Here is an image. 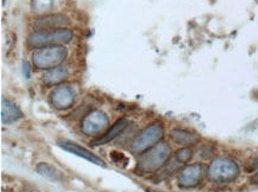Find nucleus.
<instances>
[{"label":"nucleus","mask_w":258,"mask_h":192,"mask_svg":"<svg viewBox=\"0 0 258 192\" xmlns=\"http://www.w3.org/2000/svg\"><path fill=\"white\" fill-rule=\"evenodd\" d=\"M36 170L40 175H42L46 178L52 179V181H60V179H61L60 173L48 163H40L38 165H37Z\"/></svg>","instance_id":"nucleus-15"},{"label":"nucleus","mask_w":258,"mask_h":192,"mask_svg":"<svg viewBox=\"0 0 258 192\" xmlns=\"http://www.w3.org/2000/svg\"><path fill=\"white\" fill-rule=\"evenodd\" d=\"M54 6V0H32V7L36 12H46Z\"/></svg>","instance_id":"nucleus-16"},{"label":"nucleus","mask_w":258,"mask_h":192,"mask_svg":"<svg viewBox=\"0 0 258 192\" xmlns=\"http://www.w3.org/2000/svg\"><path fill=\"white\" fill-rule=\"evenodd\" d=\"M66 56L67 50L61 46L43 48L34 53V64L38 69H54L64 61Z\"/></svg>","instance_id":"nucleus-5"},{"label":"nucleus","mask_w":258,"mask_h":192,"mask_svg":"<svg viewBox=\"0 0 258 192\" xmlns=\"http://www.w3.org/2000/svg\"><path fill=\"white\" fill-rule=\"evenodd\" d=\"M128 121L126 120V119H120V120H118L117 122H116V124L113 125L105 134H102L100 138L93 140L92 145L93 146H100V145H105V144L110 143V141L116 139L119 134H122V132H124L125 128L128 127Z\"/></svg>","instance_id":"nucleus-11"},{"label":"nucleus","mask_w":258,"mask_h":192,"mask_svg":"<svg viewBox=\"0 0 258 192\" xmlns=\"http://www.w3.org/2000/svg\"><path fill=\"white\" fill-rule=\"evenodd\" d=\"M69 25V19L64 15H44L43 18H40L38 20L34 23V27L38 30H46V29H60Z\"/></svg>","instance_id":"nucleus-10"},{"label":"nucleus","mask_w":258,"mask_h":192,"mask_svg":"<svg viewBox=\"0 0 258 192\" xmlns=\"http://www.w3.org/2000/svg\"><path fill=\"white\" fill-rule=\"evenodd\" d=\"M210 181L214 183H230L239 175L237 163L228 158H216L208 168Z\"/></svg>","instance_id":"nucleus-2"},{"label":"nucleus","mask_w":258,"mask_h":192,"mask_svg":"<svg viewBox=\"0 0 258 192\" xmlns=\"http://www.w3.org/2000/svg\"><path fill=\"white\" fill-rule=\"evenodd\" d=\"M170 157V147L166 143H160L140 154L137 170L140 173L155 172L166 165Z\"/></svg>","instance_id":"nucleus-1"},{"label":"nucleus","mask_w":258,"mask_h":192,"mask_svg":"<svg viewBox=\"0 0 258 192\" xmlns=\"http://www.w3.org/2000/svg\"><path fill=\"white\" fill-rule=\"evenodd\" d=\"M58 146L62 147L64 151H68V152L75 154V156L78 157H81V158L88 160V162L96 164V165H99V166H104L105 168L106 164L104 163V160L102 158H99V157L96 156V154L90 152V151H88L87 149H84V147L80 146V145L75 144V143H72V141H58Z\"/></svg>","instance_id":"nucleus-9"},{"label":"nucleus","mask_w":258,"mask_h":192,"mask_svg":"<svg viewBox=\"0 0 258 192\" xmlns=\"http://www.w3.org/2000/svg\"><path fill=\"white\" fill-rule=\"evenodd\" d=\"M73 33L69 30L52 29L48 31H36L29 37V45L32 48L40 46L55 45V44H64L70 42Z\"/></svg>","instance_id":"nucleus-3"},{"label":"nucleus","mask_w":258,"mask_h":192,"mask_svg":"<svg viewBox=\"0 0 258 192\" xmlns=\"http://www.w3.org/2000/svg\"><path fill=\"white\" fill-rule=\"evenodd\" d=\"M5 2H6V0H2V4H5Z\"/></svg>","instance_id":"nucleus-21"},{"label":"nucleus","mask_w":258,"mask_h":192,"mask_svg":"<svg viewBox=\"0 0 258 192\" xmlns=\"http://www.w3.org/2000/svg\"><path fill=\"white\" fill-rule=\"evenodd\" d=\"M75 101V91L70 86L64 84V86L56 87L52 93V102L55 108L58 109H68L73 106Z\"/></svg>","instance_id":"nucleus-8"},{"label":"nucleus","mask_w":258,"mask_h":192,"mask_svg":"<svg viewBox=\"0 0 258 192\" xmlns=\"http://www.w3.org/2000/svg\"><path fill=\"white\" fill-rule=\"evenodd\" d=\"M68 77V70L66 68L56 67L52 70H49L44 75V83L46 84H58Z\"/></svg>","instance_id":"nucleus-14"},{"label":"nucleus","mask_w":258,"mask_h":192,"mask_svg":"<svg viewBox=\"0 0 258 192\" xmlns=\"http://www.w3.org/2000/svg\"><path fill=\"white\" fill-rule=\"evenodd\" d=\"M108 116L102 111H92L84 116L81 130L86 135L102 133L108 127Z\"/></svg>","instance_id":"nucleus-6"},{"label":"nucleus","mask_w":258,"mask_h":192,"mask_svg":"<svg viewBox=\"0 0 258 192\" xmlns=\"http://www.w3.org/2000/svg\"><path fill=\"white\" fill-rule=\"evenodd\" d=\"M204 175V166L202 164H192L181 170L178 175V184L182 188H194L200 184Z\"/></svg>","instance_id":"nucleus-7"},{"label":"nucleus","mask_w":258,"mask_h":192,"mask_svg":"<svg viewBox=\"0 0 258 192\" xmlns=\"http://www.w3.org/2000/svg\"><path fill=\"white\" fill-rule=\"evenodd\" d=\"M192 157H193V151L190 149H188V147H184V149L178 150V152L175 153V158L180 162L182 165L186 163H188L190 160L192 159Z\"/></svg>","instance_id":"nucleus-17"},{"label":"nucleus","mask_w":258,"mask_h":192,"mask_svg":"<svg viewBox=\"0 0 258 192\" xmlns=\"http://www.w3.org/2000/svg\"><path fill=\"white\" fill-rule=\"evenodd\" d=\"M252 168H254V169H258V157L256 158V160H254V162Z\"/></svg>","instance_id":"nucleus-19"},{"label":"nucleus","mask_w":258,"mask_h":192,"mask_svg":"<svg viewBox=\"0 0 258 192\" xmlns=\"http://www.w3.org/2000/svg\"><path fill=\"white\" fill-rule=\"evenodd\" d=\"M252 181H254V183H257V184H258V173H257V175L254 176V177L252 178Z\"/></svg>","instance_id":"nucleus-20"},{"label":"nucleus","mask_w":258,"mask_h":192,"mask_svg":"<svg viewBox=\"0 0 258 192\" xmlns=\"http://www.w3.org/2000/svg\"><path fill=\"white\" fill-rule=\"evenodd\" d=\"M22 116H23V113L16 106V103L8 101V100H2V119L4 124H12V122L20 120Z\"/></svg>","instance_id":"nucleus-12"},{"label":"nucleus","mask_w":258,"mask_h":192,"mask_svg":"<svg viewBox=\"0 0 258 192\" xmlns=\"http://www.w3.org/2000/svg\"><path fill=\"white\" fill-rule=\"evenodd\" d=\"M23 67H24V75H25V77L29 78L30 77V69H29V64H28V62H24L23 63Z\"/></svg>","instance_id":"nucleus-18"},{"label":"nucleus","mask_w":258,"mask_h":192,"mask_svg":"<svg viewBox=\"0 0 258 192\" xmlns=\"http://www.w3.org/2000/svg\"><path fill=\"white\" fill-rule=\"evenodd\" d=\"M163 137V127L160 124H152L144 128L140 134L137 135L132 144V152L142 154L151 147L157 145Z\"/></svg>","instance_id":"nucleus-4"},{"label":"nucleus","mask_w":258,"mask_h":192,"mask_svg":"<svg viewBox=\"0 0 258 192\" xmlns=\"http://www.w3.org/2000/svg\"><path fill=\"white\" fill-rule=\"evenodd\" d=\"M172 139L178 145H193L199 140V137L196 134L190 133V132L184 130H172Z\"/></svg>","instance_id":"nucleus-13"}]
</instances>
